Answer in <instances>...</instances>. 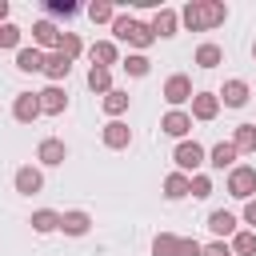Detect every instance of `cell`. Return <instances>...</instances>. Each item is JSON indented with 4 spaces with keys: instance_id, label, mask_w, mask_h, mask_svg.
Listing matches in <instances>:
<instances>
[{
    "instance_id": "cell-1",
    "label": "cell",
    "mask_w": 256,
    "mask_h": 256,
    "mask_svg": "<svg viewBox=\"0 0 256 256\" xmlns=\"http://www.w3.org/2000/svg\"><path fill=\"white\" fill-rule=\"evenodd\" d=\"M228 20V4L224 0H188L180 8V24L188 32H208V28H220Z\"/></svg>"
},
{
    "instance_id": "cell-2",
    "label": "cell",
    "mask_w": 256,
    "mask_h": 256,
    "mask_svg": "<svg viewBox=\"0 0 256 256\" xmlns=\"http://www.w3.org/2000/svg\"><path fill=\"white\" fill-rule=\"evenodd\" d=\"M112 36H116V40H124L132 52H144V56H148V48L156 44L152 28H148L144 20H136L132 12H116V20H112Z\"/></svg>"
},
{
    "instance_id": "cell-3",
    "label": "cell",
    "mask_w": 256,
    "mask_h": 256,
    "mask_svg": "<svg viewBox=\"0 0 256 256\" xmlns=\"http://www.w3.org/2000/svg\"><path fill=\"white\" fill-rule=\"evenodd\" d=\"M172 164H176V172L196 176V172L208 164V148H204V144H196V140H180V144L172 148Z\"/></svg>"
},
{
    "instance_id": "cell-4",
    "label": "cell",
    "mask_w": 256,
    "mask_h": 256,
    "mask_svg": "<svg viewBox=\"0 0 256 256\" xmlns=\"http://www.w3.org/2000/svg\"><path fill=\"white\" fill-rule=\"evenodd\" d=\"M228 196L236 200H256V168L252 164H236L228 172Z\"/></svg>"
},
{
    "instance_id": "cell-5",
    "label": "cell",
    "mask_w": 256,
    "mask_h": 256,
    "mask_svg": "<svg viewBox=\"0 0 256 256\" xmlns=\"http://www.w3.org/2000/svg\"><path fill=\"white\" fill-rule=\"evenodd\" d=\"M160 96H164L172 108H180V104H192V76H184V72H172V76L164 80Z\"/></svg>"
},
{
    "instance_id": "cell-6",
    "label": "cell",
    "mask_w": 256,
    "mask_h": 256,
    "mask_svg": "<svg viewBox=\"0 0 256 256\" xmlns=\"http://www.w3.org/2000/svg\"><path fill=\"white\" fill-rule=\"evenodd\" d=\"M160 132L180 144V140H188V132H192V116H188L184 108H168V112L160 116Z\"/></svg>"
},
{
    "instance_id": "cell-7",
    "label": "cell",
    "mask_w": 256,
    "mask_h": 256,
    "mask_svg": "<svg viewBox=\"0 0 256 256\" xmlns=\"http://www.w3.org/2000/svg\"><path fill=\"white\" fill-rule=\"evenodd\" d=\"M148 28H152L156 40H172V36L180 32V12H176V8H156L152 20H148Z\"/></svg>"
},
{
    "instance_id": "cell-8",
    "label": "cell",
    "mask_w": 256,
    "mask_h": 256,
    "mask_svg": "<svg viewBox=\"0 0 256 256\" xmlns=\"http://www.w3.org/2000/svg\"><path fill=\"white\" fill-rule=\"evenodd\" d=\"M12 120L16 124H36L40 120V96L36 92H16L12 96Z\"/></svg>"
},
{
    "instance_id": "cell-9",
    "label": "cell",
    "mask_w": 256,
    "mask_h": 256,
    "mask_svg": "<svg viewBox=\"0 0 256 256\" xmlns=\"http://www.w3.org/2000/svg\"><path fill=\"white\" fill-rule=\"evenodd\" d=\"M36 160H40L44 168H60V164L68 160V144H64L60 136H44V140L36 144Z\"/></svg>"
},
{
    "instance_id": "cell-10",
    "label": "cell",
    "mask_w": 256,
    "mask_h": 256,
    "mask_svg": "<svg viewBox=\"0 0 256 256\" xmlns=\"http://www.w3.org/2000/svg\"><path fill=\"white\" fill-rule=\"evenodd\" d=\"M248 96H252V88H248V80H240V76L224 80V88L216 92V100H220L224 108H244V104H248Z\"/></svg>"
},
{
    "instance_id": "cell-11",
    "label": "cell",
    "mask_w": 256,
    "mask_h": 256,
    "mask_svg": "<svg viewBox=\"0 0 256 256\" xmlns=\"http://www.w3.org/2000/svg\"><path fill=\"white\" fill-rule=\"evenodd\" d=\"M12 188H16L20 196H36V192H44V172H40L36 164H24V168H16Z\"/></svg>"
},
{
    "instance_id": "cell-12",
    "label": "cell",
    "mask_w": 256,
    "mask_h": 256,
    "mask_svg": "<svg viewBox=\"0 0 256 256\" xmlns=\"http://www.w3.org/2000/svg\"><path fill=\"white\" fill-rule=\"evenodd\" d=\"M100 140H104V148H112V152H124V148L132 144V128H128L124 120H108V124L100 128Z\"/></svg>"
},
{
    "instance_id": "cell-13",
    "label": "cell",
    "mask_w": 256,
    "mask_h": 256,
    "mask_svg": "<svg viewBox=\"0 0 256 256\" xmlns=\"http://www.w3.org/2000/svg\"><path fill=\"white\" fill-rule=\"evenodd\" d=\"M236 228H240L236 212H228V208H216V212H208V232H212L216 240H232V236H236Z\"/></svg>"
},
{
    "instance_id": "cell-14",
    "label": "cell",
    "mask_w": 256,
    "mask_h": 256,
    "mask_svg": "<svg viewBox=\"0 0 256 256\" xmlns=\"http://www.w3.org/2000/svg\"><path fill=\"white\" fill-rule=\"evenodd\" d=\"M88 60H92V68H108V72H112V64H120L116 40H96V44H88Z\"/></svg>"
},
{
    "instance_id": "cell-15",
    "label": "cell",
    "mask_w": 256,
    "mask_h": 256,
    "mask_svg": "<svg viewBox=\"0 0 256 256\" xmlns=\"http://www.w3.org/2000/svg\"><path fill=\"white\" fill-rule=\"evenodd\" d=\"M40 96V116H60L64 108H68V92H64V84H48L44 92H36Z\"/></svg>"
},
{
    "instance_id": "cell-16",
    "label": "cell",
    "mask_w": 256,
    "mask_h": 256,
    "mask_svg": "<svg viewBox=\"0 0 256 256\" xmlns=\"http://www.w3.org/2000/svg\"><path fill=\"white\" fill-rule=\"evenodd\" d=\"M60 232L64 236H88L92 232V216L84 208H68V212H60Z\"/></svg>"
},
{
    "instance_id": "cell-17",
    "label": "cell",
    "mask_w": 256,
    "mask_h": 256,
    "mask_svg": "<svg viewBox=\"0 0 256 256\" xmlns=\"http://www.w3.org/2000/svg\"><path fill=\"white\" fill-rule=\"evenodd\" d=\"M192 120H216L220 116V100H216V92H192V112H188Z\"/></svg>"
},
{
    "instance_id": "cell-18",
    "label": "cell",
    "mask_w": 256,
    "mask_h": 256,
    "mask_svg": "<svg viewBox=\"0 0 256 256\" xmlns=\"http://www.w3.org/2000/svg\"><path fill=\"white\" fill-rule=\"evenodd\" d=\"M44 76H48V84H64L72 76V60L60 52H44Z\"/></svg>"
},
{
    "instance_id": "cell-19",
    "label": "cell",
    "mask_w": 256,
    "mask_h": 256,
    "mask_svg": "<svg viewBox=\"0 0 256 256\" xmlns=\"http://www.w3.org/2000/svg\"><path fill=\"white\" fill-rule=\"evenodd\" d=\"M32 40H36L40 52H56V44H60V28H56L52 20H36V24H32Z\"/></svg>"
},
{
    "instance_id": "cell-20",
    "label": "cell",
    "mask_w": 256,
    "mask_h": 256,
    "mask_svg": "<svg viewBox=\"0 0 256 256\" xmlns=\"http://www.w3.org/2000/svg\"><path fill=\"white\" fill-rule=\"evenodd\" d=\"M16 72H44V52L36 44H20L16 48Z\"/></svg>"
},
{
    "instance_id": "cell-21",
    "label": "cell",
    "mask_w": 256,
    "mask_h": 256,
    "mask_svg": "<svg viewBox=\"0 0 256 256\" xmlns=\"http://www.w3.org/2000/svg\"><path fill=\"white\" fill-rule=\"evenodd\" d=\"M128 104H132V96H128L124 88H112L108 96H100V108H104V116H108V120H120V116L128 112Z\"/></svg>"
},
{
    "instance_id": "cell-22",
    "label": "cell",
    "mask_w": 256,
    "mask_h": 256,
    "mask_svg": "<svg viewBox=\"0 0 256 256\" xmlns=\"http://www.w3.org/2000/svg\"><path fill=\"white\" fill-rule=\"evenodd\" d=\"M236 156H240V152L232 148V140H220V144H212V148H208V164H212V168H220V172H224V168L232 172V168H236Z\"/></svg>"
},
{
    "instance_id": "cell-23",
    "label": "cell",
    "mask_w": 256,
    "mask_h": 256,
    "mask_svg": "<svg viewBox=\"0 0 256 256\" xmlns=\"http://www.w3.org/2000/svg\"><path fill=\"white\" fill-rule=\"evenodd\" d=\"M28 224H32V232H36V236H48V232H60V212H56V208H36Z\"/></svg>"
},
{
    "instance_id": "cell-24",
    "label": "cell",
    "mask_w": 256,
    "mask_h": 256,
    "mask_svg": "<svg viewBox=\"0 0 256 256\" xmlns=\"http://www.w3.org/2000/svg\"><path fill=\"white\" fill-rule=\"evenodd\" d=\"M232 148L240 156H252L256 152V124H236L232 128Z\"/></svg>"
},
{
    "instance_id": "cell-25",
    "label": "cell",
    "mask_w": 256,
    "mask_h": 256,
    "mask_svg": "<svg viewBox=\"0 0 256 256\" xmlns=\"http://www.w3.org/2000/svg\"><path fill=\"white\" fill-rule=\"evenodd\" d=\"M192 64H196V68H216V64H224V48L208 40V44H200V48L192 52Z\"/></svg>"
},
{
    "instance_id": "cell-26",
    "label": "cell",
    "mask_w": 256,
    "mask_h": 256,
    "mask_svg": "<svg viewBox=\"0 0 256 256\" xmlns=\"http://www.w3.org/2000/svg\"><path fill=\"white\" fill-rule=\"evenodd\" d=\"M160 192H164V200H184L188 196V176L184 172H168L164 184H160Z\"/></svg>"
},
{
    "instance_id": "cell-27",
    "label": "cell",
    "mask_w": 256,
    "mask_h": 256,
    "mask_svg": "<svg viewBox=\"0 0 256 256\" xmlns=\"http://www.w3.org/2000/svg\"><path fill=\"white\" fill-rule=\"evenodd\" d=\"M232 256H256V232L252 228H236V236L228 240Z\"/></svg>"
},
{
    "instance_id": "cell-28",
    "label": "cell",
    "mask_w": 256,
    "mask_h": 256,
    "mask_svg": "<svg viewBox=\"0 0 256 256\" xmlns=\"http://www.w3.org/2000/svg\"><path fill=\"white\" fill-rule=\"evenodd\" d=\"M84 16H88L92 24H112V20H116V4H108V0H92V4L84 8Z\"/></svg>"
},
{
    "instance_id": "cell-29",
    "label": "cell",
    "mask_w": 256,
    "mask_h": 256,
    "mask_svg": "<svg viewBox=\"0 0 256 256\" xmlns=\"http://www.w3.org/2000/svg\"><path fill=\"white\" fill-rule=\"evenodd\" d=\"M120 68H124L128 76H136V80H140V76H148V72H152V60H148L144 52H128V56L120 60Z\"/></svg>"
},
{
    "instance_id": "cell-30",
    "label": "cell",
    "mask_w": 256,
    "mask_h": 256,
    "mask_svg": "<svg viewBox=\"0 0 256 256\" xmlns=\"http://www.w3.org/2000/svg\"><path fill=\"white\" fill-rule=\"evenodd\" d=\"M56 52H60V56H68V60H76V56L84 52V40H80V32H60V44H56Z\"/></svg>"
},
{
    "instance_id": "cell-31",
    "label": "cell",
    "mask_w": 256,
    "mask_h": 256,
    "mask_svg": "<svg viewBox=\"0 0 256 256\" xmlns=\"http://www.w3.org/2000/svg\"><path fill=\"white\" fill-rule=\"evenodd\" d=\"M88 88H92L96 96H108V92H112V72H108V68H88Z\"/></svg>"
},
{
    "instance_id": "cell-32",
    "label": "cell",
    "mask_w": 256,
    "mask_h": 256,
    "mask_svg": "<svg viewBox=\"0 0 256 256\" xmlns=\"http://www.w3.org/2000/svg\"><path fill=\"white\" fill-rule=\"evenodd\" d=\"M188 196H192V200H208V196H212V176H208V172L188 176Z\"/></svg>"
},
{
    "instance_id": "cell-33",
    "label": "cell",
    "mask_w": 256,
    "mask_h": 256,
    "mask_svg": "<svg viewBox=\"0 0 256 256\" xmlns=\"http://www.w3.org/2000/svg\"><path fill=\"white\" fill-rule=\"evenodd\" d=\"M176 240H180V236H172V232H156L152 256H176Z\"/></svg>"
},
{
    "instance_id": "cell-34",
    "label": "cell",
    "mask_w": 256,
    "mask_h": 256,
    "mask_svg": "<svg viewBox=\"0 0 256 256\" xmlns=\"http://www.w3.org/2000/svg\"><path fill=\"white\" fill-rule=\"evenodd\" d=\"M20 36H24V32H20L12 20H8V24H0V48H20Z\"/></svg>"
},
{
    "instance_id": "cell-35",
    "label": "cell",
    "mask_w": 256,
    "mask_h": 256,
    "mask_svg": "<svg viewBox=\"0 0 256 256\" xmlns=\"http://www.w3.org/2000/svg\"><path fill=\"white\" fill-rule=\"evenodd\" d=\"M200 252H204V244L196 236H180L176 240V256H200Z\"/></svg>"
},
{
    "instance_id": "cell-36",
    "label": "cell",
    "mask_w": 256,
    "mask_h": 256,
    "mask_svg": "<svg viewBox=\"0 0 256 256\" xmlns=\"http://www.w3.org/2000/svg\"><path fill=\"white\" fill-rule=\"evenodd\" d=\"M76 12H80V8H76L72 0H48V16H64V20H68V16H76Z\"/></svg>"
},
{
    "instance_id": "cell-37",
    "label": "cell",
    "mask_w": 256,
    "mask_h": 256,
    "mask_svg": "<svg viewBox=\"0 0 256 256\" xmlns=\"http://www.w3.org/2000/svg\"><path fill=\"white\" fill-rule=\"evenodd\" d=\"M200 256H232V248H228V240H212V244H204Z\"/></svg>"
},
{
    "instance_id": "cell-38",
    "label": "cell",
    "mask_w": 256,
    "mask_h": 256,
    "mask_svg": "<svg viewBox=\"0 0 256 256\" xmlns=\"http://www.w3.org/2000/svg\"><path fill=\"white\" fill-rule=\"evenodd\" d=\"M244 224H252L256 232V200H244Z\"/></svg>"
},
{
    "instance_id": "cell-39",
    "label": "cell",
    "mask_w": 256,
    "mask_h": 256,
    "mask_svg": "<svg viewBox=\"0 0 256 256\" xmlns=\"http://www.w3.org/2000/svg\"><path fill=\"white\" fill-rule=\"evenodd\" d=\"M8 8H12V4H8V0H0V24H8Z\"/></svg>"
},
{
    "instance_id": "cell-40",
    "label": "cell",
    "mask_w": 256,
    "mask_h": 256,
    "mask_svg": "<svg viewBox=\"0 0 256 256\" xmlns=\"http://www.w3.org/2000/svg\"><path fill=\"white\" fill-rule=\"evenodd\" d=\"M252 60H256V44H252Z\"/></svg>"
}]
</instances>
